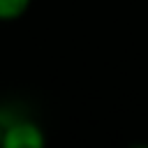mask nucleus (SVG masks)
<instances>
[{
	"label": "nucleus",
	"mask_w": 148,
	"mask_h": 148,
	"mask_svg": "<svg viewBox=\"0 0 148 148\" xmlns=\"http://www.w3.org/2000/svg\"><path fill=\"white\" fill-rule=\"evenodd\" d=\"M32 0H0V23H14L25 16Z\"/></svg>",
	"instance_id": "obj_2"
},
{
	"label": "nucleus",
	"mask_w": 148,
	"mask_h": 148,
	"mask_svg": "<svg viewBox=\"0 0 148 148\" xmlns=\"http://www.w3.org/2000/svg\"><path fill=\"white\" fill-rule=\"evenodd\" d=\"M46 143L44 130L30 118L5 120L2 148H42Z\"/></svg>",
	"instance_id": "obj_1"
},
{
	"label": "nucleus",
	"mask_w": 148,
	"mask_h": 148,
	"mask_svg": "<svg viewBox=\"0 0 148 148\" xmlns=\"http://www.w3.org/2000/svg\"><path fill=\"white\" fill-rule=\"evenodd\" d=\"M2 132H5V118H0V148H2Z\"/></svg>",
	"instance_id": "obj_3"
}]
</instances>
